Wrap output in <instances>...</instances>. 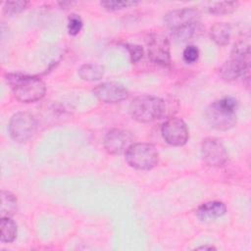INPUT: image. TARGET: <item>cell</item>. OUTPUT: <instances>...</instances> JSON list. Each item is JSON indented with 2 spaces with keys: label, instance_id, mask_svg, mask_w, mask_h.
<instances>
[{
  "label": "cell",
  "instance_id": "1",
  "mask_svg": "<svg viewBox=\"0 0 251 251\" xmlns=\"http://www.w3.org/2000/svg\"><path fill=\"white\" fill-rule=\"evenodd\" d=\"M6 80L11 86L15 97L25 103L40 100L46 91L45 83L37 76L21 74H8Z\"/></svg>",
  "mask_w": 251,
  "mask_h": 251
},
{
  "label": "cell",
  "instance_id": "2",
  "mask_svg": "<svg viewBox=\"0 0 251 251\" xmlns=\"http://www.w3.org/2000/svg\"><path fill=\"white\" fill-rule=\"evenodd\" d=\"M236 99L226 96L210 104L205 111V117L212 127L227 130L236 124Z\"/></svg>",
  "mask_w": 251,
  "mask_h": 251
},
{
  "label": "cell",
  "instance_id": "3",
  "mask_svg": "<svg viewBox=\"0 0 251 251\" xmlns=\"http://www.w3.org/2000/svg\"><path fill=\"white\" fill-rule=\"evenodd\" d=\"M250 45L248 40H240L234 44L230 57L220 68V75L225 80H233L249 72Z\"/></svg>",
  "mask_w": 251,
  "mask_h": 251
},
{
  "label": "cell",
  "instance_id": "4",
  "mask_svg": "<svg viewBox=\"0 0 251 251\" xmlns=\"http://www.w3.org/2000/svg\"><path fill=\"white\" fill-rule=\"evenodd\" d=\"M129 114L137 122L151 123L160 119L166 105L163 99L152 95H140L135 97L129 104Z\"/></svg>",
  "mask_w": 251,
  "mask_h": 251
},
{
  "label": "cell",
  "instance_id": "5",
  "mask_svg": "<svg viewBox=\"0 0 251 251\" xmlns=\"http://www.w3.org/2000/svg\"><path fill=\"white\" fill-rule=\"evenodd\" d=\"M125 154L127 164L137 170H151L159 161V153L150 143H133Z\"/></svg>",
  "mask_w": 251,
  "mask_h": 251
},
{
  "label": "cell",
  "instance_id": "6",
  "mask_svg": "<svg viewBox=\"0 0 251 251\" xmlns=\"http://www.w3.org/2000/svg\"><path fill=\"white\" fill-rule=\"evenodd\" d=\"M36 128V119L28 112L15 114L9 124L10 135L17 142H25L30 139L34 135Z\"/></svg>",
  "mask_w": 251,
  "mask_h": 251
},
{
  "label": "cell",
  "instance_id": "7",
  "mask_svg": "<svg viewBox=\"0 0 251 251\" xmlns=\"http://www.w3.org/2000/svg\"><path fill=\"white\" fill-rule=\"evenodd\" d=\"M146 43L148 56L152 62L164 67L170 65V43L165 35L161 33H151Z\"/></svg>",
  "mask_w": 251,
  "mask_h": 251
},
{
  "label": "cell",
  "instance_id": "8",
  "mask_svg": "<svg viewBox=\"0 0 251 251\" xmlns=\"http://www.w3.org/2000/svg\"><path fill=\"white\" fill-rule=\"evenodd\" d=\"M201 153L204 162L211 167H222L228 159L224 144L217 138L208 137L203 140Z\"/></svg>",
  "mask_w": 251,
  "mask_h": 251
},
{
  "label": "cell",
  "instance_id": "9",
  "mask_svg": "<svg viewBox=\"0 0 251 251\" xmlns=\"http://www.w3.org/2000/svg\"><path fill=\"white\" fill-rule=\"evenodd\" d=\"M133 135L130 131L115 128L110 130L104 138V147L108 153L121 155L133 144Z\"/></svg>",
  "mask_w": 251,
  "mask_h": 251
},
{
  "label": "cell",
  "instance_id": "10",
  "mask_svg": "<svg viewBox=\"0 0 251 251\" xmlns=\"http://www.w3.org/2000/svg\"><path fill=\"white\" fill-rule=\"evenodd\" d=\"M162 134L167 143L174 146H181L188 140V129L185 123L177 118L166 121L162 126Z\"/></svg>",
  "mask_w": 251,
  "mask_h": 251
},
{
  "label": "cell",
  "instance_id": "11",
  "mask_svg": "<svg viewBox=\"0 0 251 251\" xmlns=\"http://www.w3.org/2000/svg\"><path fill=\"white\" fill-rule=\"evenodd\" d=\"M199 16V12L192 8L174 10L166 14L164 23L166 26L174 32L179 28L198 23Z\"/></svg>",
  "mask_w": 251,
  "mask_h": 251
},
{
  "label": "cell",
  "instance_id": "12",
  "mask_svg": "<svg viewBox=\"0 0 251 251\" xmlns=\"http://www.w3.org/2000/svg\"><path fill=\"white\" fill-rule=\"evenodd\" d=\"M94 95L104 103H118L127 97L126 88L121 83L108 81L98 84L93 89Z\"/></svg>",
  "mask_w": 251,
  "mask_h": 251
},
{
  "label": "cell",
  "instance_id": "13",
  "mask_svg": "<svg viewBox=\"0 0 251 251\" xmlns=\"http://www.w3.org/2000/svg\"><path fill=\"white\" fill-rule=\"evenodd\" d=\"M226 212V205L221 201H210L202 204L196 211L197 217L201 220L219 218Z\"/></svg>",
  "mask_w": 251,
  "mask_h": 251
},
{
  "label": "cell",
  "instance_id": "14",
  "mask_svg": "<svg viewBox=\"0 0 251 251\" xmlns=\"http://www.w3.org/2000/svg\"><path fill=\"white\" fill-rule=\"evenodd\" d=\"M230 33V25L226 23H216L210 28V36L219 46H225L229 42Z\"/></svg>",
  "mask_w": 251,
  "mask_h": 251
},
{
  "label": "cell",
  "instance_id": "15",
  "mask_svg": "<svg viewBox=\"0 0 251 251\" xmlns=\"http://www.w3.org/2000/svg\"><path fill=\"white\" fill-rule=\"evenodd\" d=\"M104 67L95 63H88L82 65L78 69V75L87 81H94L102 78L104 75Z\"/></svg>",
  "mask_w": 251,
  "mask_h": 251
},
{
  "label": "cell",
  "instance_id": "16",
  "mask_svg": "<svg viewBox=\"0 0 251 251\" xmlns=\"http://www.w3.org/2000/svg\"><path fill=\"white\" fill-rule=\"evenodd\" d=\"M18 210V201L16 196L10 191L3 190L1 193V218H10Z\"/></svg>",
  "mask_w": 251,
  "mask_h": 251
},
{
  "label": "cell",
  "instance_id": "17",
  "mask_svg": "<svg viewBox=\"0 0 251 251\" xmlns=\"http://www.w3.org/2000/svg\"><path fill=\"white\" fill-rule=\"evenodd\" d=\"M17 236V226L10 218H1V241L12 242Z\"/></svg>",
  "mask_w": 251,
  "mask_h": 251
},
{
  "label": "cell",
  "instance_id": "18",
  "mask_svg": "<svg viewBox=\"0 0 251 251\" xmlns=\"http://www.w3.org/2000/svg\"><path fill=\"white\" fill-rule=\"evenodd\" d=\"M238 7V2L235 1H223L214 2L208 6V11L215 15H226L234 12Z\"/></svg>",
  "mask_w": 251,
  "mask_h": 251
},
{
  "label": "cell",
  "instance_id": "19",
  "mask_svg": "<svg viewBox=\"0 0 251 251\" xmlns=\"http://www.w3.org/2000/svg\"><path fill=\"white\" fill-rule=\"evenodd\" d=\"M26 5V1H7L4 3L3 13L8 16H13L25 10Z\"/></svg>",
  "mask_w": 251,
  "mask_h": 251
},
{
  "label": "cell",
  "instance_id": "20",
  "mask_svg": "<svg viewBox=\"0 0 251 251\" xmlns=\"http://www.w3.org/2000/svg\"><path fill=\"white\" fill-rule=\"evenodd\" d=\"M137 2L134 1H101L100 5L107 11H118L125 8H128L130 6L136 5Z\"/></svg>",
  "mask_w": 251,
  "mask_h": 251
},
{
  "label": "cell",
  "instance_id": "21",
  "mask_svg": "<svg viewBox=\"0 0 251 251\" xmlns=\"http://www.w3.org/2000/svg\"><path fill=\"white\" fill-rule=\"evenodd\" d=\"M82 28V21L77 15H72L68 22V30L71 35H76Z\"/></svg>",
  "mask_w": 251,
  "mask_h": 251
},
{
  "label": "cell",
  "instance_id": "22",
  "mask_svg": "<svg viewBox=\"0 0 251 251\" xmlns=\"http://www.w3.org/2000/svg\"><path fill=\"white\" fill-rule=\"evenodd\" d=\"M125 46H126V48L127 49V51L129 53L131 63H136L142 58L143 49H142L141 46L136 45V44H129V43L126 44Z\"/></svg>",
  "mask_w": 251,
  "mask_h": 251
},
{
  "label": "cell",
  "instance_id": "23",
  "mask_svg": "<svg viewBox=\"0 0 251 251\" xmlns=\"http://www.w3.org/2000/svg\"><path fill=\"white\" fill-rule=\"evenodd\" d=\"M182 57L186 63H194L195 61H197L199 57V50L197 49L196 46L189 45L183 50Z\"/></svg>",
  "mask_w": 251,
  "mask_h": 251
},
{
  "label": "cell",
  "instance_id": "24",
  "mask_svg": "<svg viewBox=\"0 0 251 251\" xmlns=\"http://www.w3.org/2000/svg\"><path fill=\"white\" fill-rule=\"evenodd\" d=\"M197 249H208V250H212V249H216V248L213 247V246H201V247H198Z\"/></svg>",
  "mask_w": 251,
  "mask_h": 251
}]
</instances>
